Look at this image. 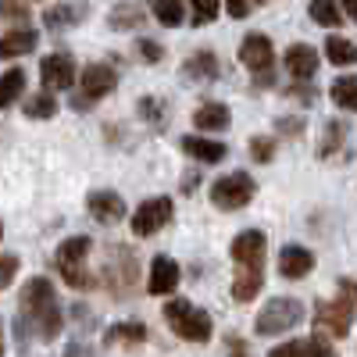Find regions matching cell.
<instances>
[{"label":"cell","mask_w":357,"mask_h":357,"mask_svg":"<svg viewBox=\"0 0 357 357\" xmlns=\"http://www.w3.org/2000/svg\"><path fill=\"white\" fill-rule=\"evenodd\" d=\"M18 318H15V336L25 340L29 333H36L43 343L57 340L65 329V311H61V301H57V289L50 279L36 275L22 286V296H18Z\"/></svg>","instance_id":"1"},{"label":"cell","mask_w":357,"mask_h":357,"mask_svg":"<svg viewBox=\"0 0 357 357\" xmlns=\"http://www.w3.org/2000/svg\"><path fill=\"white\" fill-rule=\"evenodd\" d=\"M232 261H236V279H232V301L236 304H250L264 286V254H268V240L261 229H247L232 240L229 247Z\"/></svg>","instance_id":"2"},{"label":"cell","mask_w":357,"mask_h":357,"mask_svg":"<svg viewBox=\"0 0 357 357\" xmlns=\"http://www.w3.org/2000/svg\"><path fill=\"white\" fill-rule=\"evenodd\" d=\"M357 318V279H340L336 301H318L314 304V329L321 336L343 340Z\"/></svg>","instance_id":"3"},{"label":"cell","mask_w":357,"mask_h":357,"mask_svg":"<svg viewBox=\"0 0 357 357\" xmlns=\"http://www.w3.org/2000/svg\"><path fill=\"white\" fill-rule=\"evenodd\" d=\"M100 282H104V289L114 296V301H129V296L136 293V282H139V257H136V250L126 247V243H111L104 250Z\"/></svg>","instance_id":"4"},{"label":"cell","mask_w":357,"mask_h":357,"mask_svg":"<svg viewBox=\"0 0 357 357\" xmlns=\"http://www.w3.org/2000/svg\"><path fill=\"white\" fill-rule=\"evenodd\" d=\"M165 321H168V329L186 343H207L211 333H215L211 314H207L204 307H197V304H190V301H168L165 304Z\"/></svg>","instance_id":"5"},{"label":"cell","mask_w":357,"mask_h":357,"mask_svg":"<svg viewBox=\"0 0 357 357\" xmlns=\"http://www.w3.org/2000/svg\"><path fill=\"white\" fill-rule=\"evenodd\" d=\"M89 250H93V240H89V236H72V240H65L61 247H57V254H54L57 272H61V279L72 289H97V279L86 272Z\"/></svg>","instance_id":"6"},{"label":"cell","mask_w":357,"mask_h":357,"mask_svg":"<svg viewBox=\"0 0 357 357\" xmlns=\"http://www.w3.org/2000/svg\"><path fill=\"white\" fill-rule=\"evenodd\" d=\"M304 321V304L296 296H275L257 311V336H279Z\"/></svg>","instance_id":"7"},{"label":"cell","mask_w":357,"mask_h":357,"mask_svg":"<svg viewBox=\"0 0 357 357\" xmlns=\"http://www.w3.org/2000/svg\"><path fill=\"white\" fill-rule=\"evenodd\" d=\"M114 86H118L114 65H104V61L86 65L82 75H79V93L72 97V107H75V111H86L89 104H97V100H104L107 93H114Z\"/></svg>","instance_id":"8"},{"label":"cell","mask_w":357,"mask_h":357,"mask_svg":"<svg viewBox=\"0 0 357 357\" xmlns=\"http://www.w3.org/2000/svg\"><path fill=\"white\" fill-rule=\"evenodd\" d=\"M257 193V183L247 175V172H232V175H222L218 183L211 186V204L218 211H240L247 207Z\"/></svg>","instance_id":"9"},{"label":"cell","mask_w":357,"mask_h":357,"mask_svg":"<svg viewBox=\"0 0 357 357\" xmlns=\"http://www.w3.org/2000/svg\"><path fill=\"white\" fill-rule=\"evenodd\" d=\"M240 61L257 75V86H272V68H275V47L268 36L261 33H250L243 43H240Z\"/></svg>","instance_id":"10"},{"label":"cell","mask_w":357,"mask_h":357,"mask_svg":"<svg viewBox=\"0 0 357 357\" xmlns=\"http://www.w3.org/2000/svg\"><path fill=\"white\" fill-rule=\"evenodd\" d=\"M172 215H175V204L168 197H151L132 211V232L136 236H154L172 222Z\"/></svg>","instance_id":"11"},{"label":"cell","mask_w":357,"mask_h":357,"mask_svg":"<svg viewBox=\"0 0 357 357\" xmlns=\"http://www.w3.org/2000/svg\"><path fill=\"white\" fill-rule=\"evenodd\" d=\"M40 79H43V89H47V93L75 86V57L65 54V50L47 54L43 61H40Z\"/></svg>","instance_id":"12"},{"label":"cell","mask_w":357,"mask_h":357,"mask_svg":"<svg viewBox=\"0 0 357 357\" xmlns=\"http://www.w3.org/2000/svg\"><path fill=\"white\" fill-rule=\"evenodd\" d=\"M86 207H89V215H93L100 225H114V222L126 218V200L118 197L114 190H93L86 197Z\"/></svg>","instance_id":"13"},{"label":"cell","mask_w":357,"mask_h":357,"mask_svg":"<svg viewBox=\"0 0 357 357\" xmlns=\"http://www.w3.org/2000/svg\"><path fill=\"white\" fill-rule=\"evenodd\" d=\"M178 279H183V272H178V264L168 257V254H158L151 261V279H146V293L151 296H165L178 286Z\"/></svg>","instance_id":"14"},{"label":"cell","mask_w":357,"mask_h":357,"mask_svg":"<svg viewBox=\"0 0 357 357\" xmlns=\"http://www.w3.org/2000/svg\"><path fill=\"white\" fill-rule=\"evenodd\" d=\"M89 18V4H50L43 8V25L50 33H65V29H75Z\"/></svg>","instance_id":"15"},{"label":"cell","mask_w":357,"mask_h":357,"mask_svg":"<svg viewBox=\"0 0 357 357\" xmlns=\"http://www.w3.org/2000/svg\"><path fill=\"white\" fill-rule=\"evenodd\" d=\"M311 272H314V254H311L307 247L289 243V247L279 250V275H282V279H304V275H311Z\"/></svg>","instance_id":"16"},{"label":"cell","mask_w":357,"mask_h":357,"mask_svg":"<svg viewBox=\"0 0 357 357\" xmlns=\"http://www.w3.org/2000/svg\"><path fill=\"white\" fill-rule=\"evenodd\" d=\"M218 72H222L218 54H211V50L190 54L186 61H183V68H178V75H183L186 82H211V79H218Z\"/></svg>","instance_id":"17"},{"label":"cell","mask_w":357,"mask_h":357,"mask_svg":"<svg viewBox=\"0 0 357 357\" xmlns=\"http://www.w3.org/2000/svg\"><path fill=\"white\" fill-rule=\"evenodd\" d=\"M286 72L296 79V82H307L314 72H318V50L307 47V43H293L286 50Z\"/></svg>","instance_id":"18"},{"label":"cell","mask_w":357,"mask_h":357,"mask_svg":"<svg viewBox=\"0 0 357 357\" xmlns=\"http://www.w3.org/2000/svg\"><path fill=\"white\" fill-rule=\"evenodd\" d=\"M178 151L183 154H190V158H197V161H204V165H218L229 151H225V143H218V139H204V136H183L178 139Z\"/></svg>","instance_id":"19"},{"label":"cell","mask_w":357,"mask_h":357,"mask_svg":"<svg viewBox=\"0 0 357 357\" xmlns=\"http://www.w3.org/2000/svg\"><path fill=\"white\" fill-rule=\"evenodd\" d=\"M268 357H336V354L321 336H311V340H289L275 350H268Z\"/></svg>","instance_id":"20"},{"label":"cell","mask_w":357,"mask_h":357,"mask_svg":"<svg viewBox=\"0 0 357 357\" xmlns=\"http://www.w3.org/2000/svg\"><path fill=\"white\" fill-rule=\"evenodd\" d=\"M40 43L36 29H8L0 36V57H22V54H33Z\"/></svg>","instance_id":"21"},{"label":"cell","mask_w":357,"mask_h":357,"mask_svg":"<svg viewBox=\"0 0 357 357\" xmlns=\"http://www.w3.org/2000/svg\"><path fill=\"white\" fill-rule=\"evenodd\" d=\"M229 122H232V114H229L225 104H200V107L193 111V126H197L200 132H225Z\"/></svg>","instance_id":"22"},{"label":"cell","mask_w":357,"mask_h":357,"mask_svg":"<svg viewBox=\"0 0 357 357\" xmlns=\"http://www.w3.org/2000/svg\"><path fill=\"white\" fill-rule=\"evenodd\" d=\"M139 343H146L143 321H118L104 333V347H139Z\"/></svg>","instance_id":"23"},{"label":"cell","mask_w":357,"mask_h":357,"mask_svg":"<svg viewBox=\"0 0 357 357\" xmlns=\"http://www.w3.org/2000/svg\"><path fill=\"white\" fill-rule=\"evenodd\" d=\"M143 18H146V8L143 4H114L107 25L114 29V33H129V29H139L143 25Z\"/></svg>","instance_id":"24"},{"label":"cell","mask_w":357,"mask_h":357,"mask_svg":"<svg viewBox=\"0 0 357 357\" xmlns=\"http://www.w3.org/2000/svg\"><path fill=\"white\" fill-rule=\"evenodd\" d=\"M325 57H329L333 65L347 68V65H354V61H357V47H354L350 40H343V36H333V33H329V40H325Z\"/></svg>","instance_id":"25"},{"label":"cell","mask_w":357,"mask_h":357,"mask_svg":"<svg viewBox=\"0 0 357 357\" xmlns=\"http://www.w3.org/2000/svg\"><path fill=\"white\" fill-rule=\"evenodd\" d=\"M343 136H347V122H325V129H321V146H318V158L325 161V158H333L340 146H343Z\"/></svg>","instance_id":"26"},{"label":"cell","mask_w":357,"mask_h":357,"mask_svg":"<svg viewBox=\"0 0 357 357\" xmlns=\"http://www.w3.org/2000/svg\"><path fill=\"white\" fill-rule=\"evenodd\" d=\"M22 89H25V72L22 68H11V72L0 75V107H11L22 97Z\"/></svg>","instance_id":"27"},{"label":"cell","mask_w":357,"mask_h":357,"mask_svg":"<svg viewBox=\"0 0 357 357\" xmlns=\"http://www.w3.org/2000/svg\"><path fill=\"white\" fill-rule=\"evenodd\" d=\"M329 93H333V104H336V107H343V111H357V79H354V75L336 79Z\"/></svg>","instance_id":"28"},{"label":"cell","mask_w":357,"mask_h":357,"mask_svg":"<svg viewBox=\"0 0 357 357\" xmlns=\"http://www.w3.org/2000/svg\"><path fill=\"white\" fill-rule=\"evenodd\" d=\"M136 111H139V118H143V122L151 126V129H165V122H168L165 100H158V97H139Z\"/></svg>","instance_id":"29"},{"label":"cell","mask_w":357,"mask_h":357,"mask_svg":"<svg viewBox=\"0 0 357 357\" xmlns=\"http://www.w3.org/2000/svg\"><path fill=\"white\" fill-rule=\"evenodd\" d=\"M154 18L161 25L175 29V25L186 22V4H183V0H158V4H154Z\"/></svg>","instance_id":"30"},{"label":"cell","mask_w":357,"mask_h":357,"mask_svg":"<svg viewBox=\"0 0 357 357\" xmlns=\"http://www.w3.org/2000/svg\"><path fill=\"white\" fill-rule=\"evenodd\" d=\"M25 114H29V118H54V114H57V100H54V93L40 89L36 97H29V100H25Z\"/></svg>","instance_id":"31"},{"label":"cell","mask_w":357,"mask_h":357,"mask_svg":"<svg viewBox=\"0 0 357 357\" xmlns=\"http://www.w3.org/2000/svg\"><path fill=\"white\" fill-rule=\"evenodd\" d=\"M307 11H311V18L318 25H340L343 22V8L340 4H329V0H314Z\"/></svg>","instance_id":"32"},{"label":"cell","mask_w":357,"mask_h":357,"mask_svg":"<svg viewBox=\"0 0 357 357\" xmlns=\"http://www.w3.org/2000/svg\"><path fill=\"white\" fill-rule=\"evenodd\" d=\"M190 18H193V25L215 22V18H218V4H207V0H193V4H190Z\"/></svg>","instance_id":"33"},{"label":"cell","mask_w":357,"mask_h":357,"mask_svg":"<svg viewBox=\"0 0 357 357\" xmlns=\"http://www.w3.org/2000/svg\"><path fill=\"white\" fill-rule=\"evenodd\" d=\"M250 158H254V161H261V165H264V161H272V158H275V139H268V136H254V139H250Z\"/></svg>","instance_id":"34"},{"label":"cell","mask_w":357,"mask_h":357,"mask_svg":"<svg viewBox=\"0 0 357 357\" xmlns=\"http://www.w3.org/2000/svg\"><path fill=\"white\" fill-rule=\"evenodd\" d=\"M18 254H4V257H0V289H4V286H11V279L18 275Z\"/></svg>","instance_id":"35"},{"label":"cell","mask_w":357,"mask_h":357,"mask_svg":"<svg viewBox=\"0 0 357 357\" xmlns=\"http://www.w3.org/2000/svg\"><path fill=\"white\" fill-rule=\"evenodd\" d=\"M275 132H282V136H301V132H304V118H301V114L275 118Z\"/></svg>","instance_id":"36"},{"label":"cell","mask_w":357,"mask_h":357,"mask_svg":"<svg viewBox=\"0 0 357 357\" xmlns=\"http://www.w3.org/2000/svg\"><path fill=\"white\" fill-rule=\"evenodd\" d=\"M136 50H139V57H143L146 65H158L161 57H165V47H161V43H154V40H139V47H136Z\"/></svg>","instance_id":"37"},{"label":"cell","mask_w":357,"mask_h":357,"mask_svg":"<svg viewBox=\"0 0 357 357\" xmlns=\"http://www.w3.org/2000/svg\"><path fill=\"white\" fill-rule=\"evenodd\" d=\"M33 8L29 4H0V18H11V22H29Z\"/></svg>","instance_id":"38"},{"label":"cell","mask_w":357,"mask_h":357,"mask_svg":"<svg viewBox=\"0 0 357 357\" xmlns=\"http://www.w3.org/2000/svg\"><path fill=\"white\" fill-rule=\"evenodd\" d=\"M225 347H229V357H254L247 340H240V336H225Z\"/></svg>","instance_id":"39"},{"label":"cell","mask_w":357,"mask_h":357,"mask_svg":"<svg viewBox=\"0 0 357 357\" xmlns=\"http://www.w3.org/2000/svg\"><path fill=\"white\" fill-rule=\"evenodd\" d=\"M61 357H100L89 343H82V340H75V343H68V350L61 354Z\"/></svg>","instance_id":"40"},{"label":"cell","mask_w":357,"mask_h":357,"mask_svg":"<svg viewBox=\"0 0 357 357\" xmlns=\"http://www.w3.org/2000/svg\"><path fill=\"white\" fill-rule=\"evenodd\" d=\"M225 11H229L232 18H247V15L254 11V4H240V0H229V4H225Z\"/></svg>","instance_id":"41"},{"label":"cell","mask_w":357,"mask_h":357,"mask_svg":"<svg viewBox=\"0 0 357 357\" xmlns=\"http://www.w3.org/2000/svg\"><path fill=\"white\" fill-rule=\"evenodd\" d=\"M289 97H296V100L311 104V100H314V89H311V86H304V89H301V86H289Z\"/></svg>","instance_id":"42"},{"label":"cell","mask_w":357,"mask_h":357,"mask_svg":"<svg viewBox=\"0 0 357 357\" xmlns=\"http://www.w3.org/2000/svg\"><path fill=\"white\" fill-rule=\"evenodd\" d=\"M197 183H200V175L190 172V175H183V183H178V186H183V193H190V190H197Z\"/></svg>","instance_id":"43"},{"label":"cell","mask_w":357,"mask_h":357,"mask_svg":"<svg viewBox=\"0 0 357 357\" xmlns=\"http://www.w3.org/2000/svg\"><path fill=\"white\" fill-rule=\"evenodd\" d=\"M343 15H350V18L357 22V4H343Z\"/></svg>","instance_id":"44"},{"label":"cell","mask_w":357,"mask_h":357,"mask_svg":"<svg viewBox=\"0 0 357 357\" xmlns=\"http://www.w3.org/2000/svg\"><path fill=\"white\" fill-rule=\"evenodd\" d=\"M0 354H4V321H0Z\"/></svg>","instance_id":"45"},{"label":"cell","mask_w":357,"mask_h":357,"mask_svg":"<svg viewBox=\"0 0 357 357\" xmlns=\"http://www.w3.org/2000/svg\"><path fill=\"white\" fill-rule=\"evenodd\" d=\"M0 236H4V225H0Z\"/></svg>","instance_id":"46"}]
</instances>
